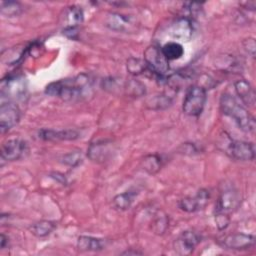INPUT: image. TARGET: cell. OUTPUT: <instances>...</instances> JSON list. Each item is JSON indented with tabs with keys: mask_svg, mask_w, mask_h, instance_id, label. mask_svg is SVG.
I'll return each mask as SVG.
<instances>
[{
	"mask_svg": "<svg viewBox=\"0 0 256 256\" xmlns=\"http://www.w3.org/2000/svg\"><path fill=\"white\" fill-rule=\"evenodd\" d=\"M201 242V236L193 231H183L173 242V248L179 255H190L195 247Z\"/></svg>",
	"mask_w": 256,
	"mask_h": 256,
	"instance_id": "8",
	"label": "cell"
},
{
	"mask_svg": "<svg viewBox=\"0 0 256 256\" xmlns=\"http://www.w3.org/2000/svg\"><path fill=\"white\" fill-rule=\"evenodd\" d=\"M135 196H136V193L133 191H126L121 194H118L112 200L113 206L117 210L125 211L131 207V205L135 199Z\"/></svg>",
	"mask_w": 256,
	"mask_h": 256,
	"instance_id": "23",
	"label": "cell"
},
{
	"mask_svg": "<svg viewBox=\"0 0 256 256\" xmlns=\"http://www.w3.org/2000/svg\"><path fill=\"white\" fill-rule=\"evenodd\" d=\"M206 90L199 85L190 86L185 94L182 110L184 114L192 117L199 116L206 103Z\"/></svg>",
	"mask_w": 256,
	"mask_h": 256,
	"instance_id": "4",
	"label": "cell"
},
{
	"mask_svg": "<svg viewBox=\"0 0 256 256\" xmlns=\"http://www.w3.org/2000/svg\"><path fill=\"white\" fill-rule=\"evenodd\" d=\"M20 120L19 107L13 102H5L0 106V130L1 133L9 131Z\"/></svg>",
	"mask_w": 256,
	"mask_h": 256,
	"instance_id": "9",
	"label": "cell"
},
{
	"mask_svg": "<svg viewBox=\"0 0 256 256\" xmlns=\"http://www.w3.org/2000/svg\"><path fill=\"white\" fill-rule=\"evenodd\" d=\"M90 89L91 79L89 75L82 73L73 78L49 83L45 88V93L65 101H79L86 97Z\"/></svg>",
	"mask_w": 256,
	"mask_h": 256,
	"instance_id": "1",
	"label": "cell"
},
{
	"mask_svg": "<svg viewBox=\"0 0 256 256\" xmlns=\"http://www.w3.org/2000/svg\"><path fill=\"white\" fill-rule=\"evenodd\" d=\"M80 135V132L75 129H41L38 132L39 138L46 141H71L78 139Z\"/></svg>",
	"mask_w": 256,
	"mask_h": 256,
	"instance_id": "15",
	"label": "cell"
},
{
	"mask_svg": "<svg viewBox=\"0 0 256 256\" xmlns=\"http://www.w3.org/2000/svg\"><path fill=\"white\" fill-rule=\"evenodd\" d=\"M28 152L27 143L20 138L5 141L1 146V159L5 161H16L23 158Z\"/></svg>",
	"mask_w": 256,
	"mask_h": 256,
	"instance_id": "7",
	"label": "cell"
},
{
	"mask_svg": "<svg viewBox=\"0 0 256 256\" xmlns=\"http://www.w3.org/2000/svg\"><path fill=\"white\" fill-rule=\"evenodd\" d=\"M194 33V25L189 17H181L170 26V34L181 41H189Z\"/></svg>",
	"mask_w": 256,
	"mask_h": 256,
	"instance_id": "14",
	"label": "cell"
},
{
	"mask_svg": "<svg viewBox=\"0 0 256 256\" xmlns=\"http://www.w3.org/2000/svg\"><path fill=\"white\" fill-rule=\"evenodd\" d=\"M168 224H169V221H168L167 215L160 213L155 216V218L152 222V229H153L154 233H156L158 235H162L167 230Z\"/></svg>",
	"mask_w": 256,
	"mask_h": 256,
	"instance_id": "28",
	"label": "cell"
},
{
	"mask_svg": "<svg viewBox=\"0 0 256 256\" xmlns=\"http://www.w3.org/2000/svg\"><path fill=\"white\" fill-rule=\"evenodd\" d=\"M210 198V193L206 189H200L194 197H184L182 198L178 205L179 208L185 212L192 213L202 210L207 205Z\"/></svg>",
	"mask_w": 256,
	"mask_h": 256,
	"instance_id": "12",
	"label": "cell"
},
{
	"mask_svg": "<svg viewBox=\"0 0 256 256\" xmlns=\"http://www.w3.org/2000/svg\"><path fill=\"white\" fill-rule=\"evenodd\" d=\"M82 153L80 151H74V152H69L67 154H64L60 161L64 163L65 165H68L70 167H76L82 163Z\"/></svg>",
	"mask_w": 256,
	"mask_h": 256,
	"instance_id": "29",
	"label": "cell"
},
{
	"mask_svg": "<svg viewBox=\"0 0 256 256\" xmlns=\"http://www.w3.org/2000/svg\"><path fill=\"white\" fill-rule=\"evenodd\" d=\"M124 92L129 97L138 98V97H141V96L145 95L146 87L142 82H140L138 80L131 79V80H129L125 83Z\"/></svg>",
	"mask_w": 256,
	"mask_h": 256,
	"instance_id": "25",
	"label": "cell"
},
{
	"mask_svg": "<svg viewBox=\"0 0 256 256\" xmlns=\"http://www.w3.org/2000/svg\"><path fill=\"white\" fill-rule=\"evenodd\" d=\"M234 89L240 100L247 106L253 107L256 100L255 90L252 85L244 79L237 80L234 83Z\"/></svg>",
	"mask_w": 256,
	"mask_h": 256,
	"instance_id": "17",
	"label": "cell"
},
{
	"mask_svg": "<svg viewBox=\"0 0 256 256\" xmlns=\"http://www.w3.org/2000/svg\"><path fill=\"white\" fill-rule=\"evenodd\" d=\"M105 26L117 32H128L133 29L134 23L131 17L120 13H108L105 18Z\"/></svg>",
	"mask_w": 256,
	"mask_h": 256,
	"instance_id": "16",
	"label": "cell"
},
{
	"mask_svg": "<svg viewBox=\"0 0 256 256\" xmlns=\"http://www.w3.org/2000/svg\"><path fill=\"white\" fill-rule=\"evenodd\" d=\"M55 228H56L55 222H52L49 220H41L32 224L29 227V230L34 236L42 238L51 234Z\"/></svg>",
	"mask_w": 256,
	"mask_h": 256,
	"instance_id": "20",
	"label": "cell"
},
{
	"mask_svg": "<svg viewBox=\"0 0 256 256\" xmlns=\"http://www.w3.org/2000/svg\"><path fill=\"white\" fill-rule=\"evenodd\" d=\"M230 222V218L228 214L222 212H216L215 214V223L219 230H224L228 227Z\"/></svg>",
	"mask_w": 256,
	"mask_h": 256,
	"instance_id": "30",
	"label": "cell"
},
{
	"mask_svg": "<svg viewBox=\"0 0 256 256\" xmlns=\"http://www.w3.org/2000/svg\"><path fill=\"white\" fill-rule=\"evenodd\" d=\"M112 142L103 140L91 143L87 149L88 158L95 163H103L112 154Z\"/></svg>",
	"mask_w": 256,
	"mask_h": 256,
	"instance_id": "13",
	"label": "cell"
},
{
	"mask_svg": "<svg viewBox=\"0 0 256 256\" xmlns=\"http://www.w3.org/2000/svg\"><path fill=\"white\" fill-rule=\"evenodd\" d=\"M172 104V98L168 94L162 93L148 99L147 107L151 110H164Z\"/></svg>",
	"mask_w": 256,
	"mask_h": 256,
	"instance_id": "24",
	"label": "cell"
},
{
	"mask_svg": "<svg viewBox=\"0 0 256 256\" xmlns=\"http://www.w3.org/2000/svg\"><path fill=\"white\" fill-rule=\"evenodd\" d=\"M1 249L5 248V244L6 242H8V237H6L4 234H1Z\"/></svg>",
	"mask_w": 256,
	"mask_h": 256,
	"instance_id": "35",
	"label": "cell"
},
{
	"mask_svg": "<svg viewBox=\"0 0 256 256\" xmlns=\"http://www.w3.org/2000/svg\"><path fill=\"white\" fill-rule=\"evenodd\" d=\"M219 244L225 249L247 250L254 246L255 237L251 234L234 233L221 238V240L219 241Z\"/></svg>",
	"mask_w": 256,
	"mask_h": 256,
	"instance_id": "10",
	"label": "cell"
},
{
	"mask_svg": "<svg viewBox=\"0 0 256 256\" xmlns=\"http://www.w3.org/2000/svg\"><path fill=\"white\" fill-rule=\"evenodd\" d=\"M122 254H123V255H137V254H142V252H139V251H137V250H132V249H130V250H127V251L123 252Z\"/></svg>",
	"mask_w": 256,
	"mask_h": 256,
	"instance_id": "34",
	"label": "cell"
},
{
	"mask_svg": "<svg viewBox=\"0 0 256 256\" xmlns=\"http://www.w3.org/2000/svg\"><path fill=\"white\" fill-rule=\"evenodd\" d=\"M243 46L244 49L252 56H255V50H256V44H255V40L254 38H247L243 41Z\"/></svg>",
	"mask_w": 256,
	"mask_h": 256,
	"instance_id": "31",
	"label": "cell"
},
{
	"mask_svg": "<svg viewBox=\"0 0 256 256\" xmlns=\"http://www.w3.org/2000/svg\"><path fill=\"white\" fill-rule=\"evenodd\" d=\"M106 246V240L103 238L81 235L77 240V248L82 252H96L103 250Z\"/></svg>",
	"mask_w": 256,
	"mask_h": 256,
	"instance_id": "18",
	"label": "cell"
},
{
	"mask_svg": "<svg viewBox=\"0 0 256 256\" xmlns=\"http://www.w3.org/2000/svg\"><path fill=\"white\" fill-rule=\"evenodd\" d=\"M126 68H127V71L131 75H134V76L142 75L147 72L152 74V72L149 70L144 59H140V58H135V57L129 58L126 63ZM152 76H153V74H152Z\"/></svg>",
	"mask_w": 256,
	"mask_h": 256,
	"instance_id": "22",
	"label": "cell"
},
{
	"mask_svg": "<svg viewBox=\"0 0 256 256\" xmlns=\"http://www.w3.org/2000/svg\"><path fill=\"white\" fill-rule=\"evenodd\" d=\"M144 61L146 62L149 70L156 78L165 76L169 71V61L164 57L161 48L151 45L144 51Z\"/></svg>",
	"mask_w": 256,
	"mask_h": 256,
	"instance_id": "5",
	"label": "cell"
},
{
	"mask_svg": "<svg viewBox=\"0 0 256 256\" xmlns=\"http://www.w3.org/2000/svg\"><path fill=\"white\" fill-rule=\"evenodd\" d=\"M1 13L7 17H14L21 14L23 8L19 2L16 1H1Z\"/></svg>",
	"mask_w": 256,
	"mask_h": 256,
	"instance_id": "27",
	"label": "cell"
},
{
	"mask_svg": "<svg viewBox=\"0 0 256 256\" xmlns=\"http://www.w3.org/2000/svg\"><path fill=\"white\" fill-rule=\"evenodd\" d=\"M141 166L147 173L155 174L163 166V159L158 154H149L142 159Z\"/></svg>",
	"mask_w": 256,
	"mask_h": 256,
	"instance_id": "21",
	"label": "cell"
},
{
	"mask_svg": "<svg viewBox=\"0 0 256 256\" xmlns=\"http://www.w3.org/2000/svg\"><path fill=\"white\" fill-rule=\"evenodd\" d=\"M27 92L26 81L21 76L8 77L3 79L1 84V95L6 97L10 102L12 100H21L24 98Z\"/></svg>",
	"mask_w": 256,
	"mask_h": 256,
	"instance_id": "6",
	"label": "cell"
},
{
	"mask_svg": "<svg viewBox=\"0 0 256 256\" xmlns=\"http://www.w3.org/2000/svg\"><path fill=\"white\" fill-rule=\"evenodd\" d=\"M63 34L70 39H77V36H78L77 27H65L63 30Z\"/></svg>",
	"mask_w": 256,
	"mask_h": 256,
	"instance_id": "32",
	"label": "cell"
},
{
	"mask_svg": "<svg viewBox=\"0 0 256 256\" xmlns=\"http://www.w3.org/2000/svg\"><path fill=\"white\" fill-rule=\"evenodd\" d=\"M218 145L230 158L234 160L251 161L255 157V147L253 143L234 140L226 133H223L220 137Z\"/></svg>",
	"mask_w": 256,
	"mask_h": 256,
	"instance_id": "3",
	"label": "cell"
},
{
	"mask_svg": "<svg viewBox=\"0 0 256 256\" xmlns=\"http://www.w3.org/2000/svg\"><path fill=\"white\" fill-rule=\"evenodd\" d=\"M51 177L57 179V180H58L60 183H62V184H66V179H65V177H64L63 174H60V173L56 172V173H53V174L51 175Z\"/></svg>",
	"mask_w": 256,
	"mask_h": 256,
	"instance_id": "33",
	"label": "cell"
},
{
	"mask_svg": "<svg viewBox=\"0 0 256 256\" xmlns=\"http://www.w3.org/2000/svg\"><path fill=\"white\" fill-rule=\"evenodd\" d=\"M220 109L223 114L234 119L239 129L246 133H252L255 130V118L249 111L237 102V100L228 93H223L220 98Z\"/></svg>",
	"mask_w": 256,
	"mask_h": 256,
	"instance_id": "2",
	"label": "cell"
},
{
	"mask_svg": "<svg viewBox=\"0 0 256 256\" xmlns=\"http://www.w3.org/2000/svg\"><path fill=\"white\" fill-rule=\"evenodd\" d=\"M241 202L238 191L234 188H226L223 190L218 198L216 204V212H222L229 215V213L235 211Z\"/></svg>",
	"mask_w": 256,
	"mask_h": 256,
	"instance_id": "11",
	"label": "cell"
},
{
	"mask_svg": "<svg viewBox=\"0 0 256 256\" xmlns=\"http://www.w3.org/2000/svg\"><path fill=\"white\" fill-rule=\"evenodd\" d=\"M84 19V14L81 7L71 6L66 11V20L67 27H77L78 24L82 23Z\"/></svg>",
	"mask_w": 256,
	"mask_h": 256,
	"instance_id": "26",
	"label": "cell"
},
{
	"mask_svg": "<svg viewBox=\"0 0 256 256\" xmlns=\"http://www.w3.org/2000/svg\"><path fill=\"white\" fill-rule=\"evenodd\" d=\"M161 52L168 61L177 60L183 56L184 48L181 43L176 41H170L165 43L161 47Z\"/></svg>",
	"mask_w": 256,
	"mask_h": 256,
	"instance_id": "19",
	"label": "cell"
}]
</instances>
